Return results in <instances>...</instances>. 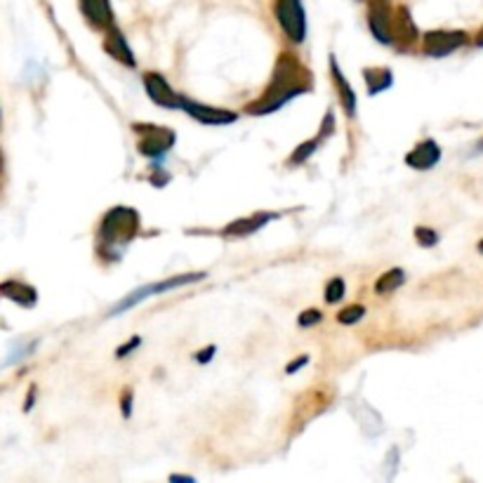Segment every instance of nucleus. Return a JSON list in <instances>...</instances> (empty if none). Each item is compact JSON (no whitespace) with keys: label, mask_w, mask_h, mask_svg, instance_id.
Masks as SVG:
<instances>
[{"label":"nucleus","mask_w":483,"mask_h":483,"mask_svg":"<svg viewBox=\"0 0 483 483\" xmlns=\"http://www.w3.org/2000/svg\"><path fill=\"white\" fill-rule=\"evenodd\" d=\"M311 86H314V78H311L305 64L297 62L293 55H281L277 62V69H274V78L267 86L265 95L257 102L247 104L246 111L250 116L274 114L281 106H286L290 99L309 93Z\"/></svg>","instance_id":"obj_1"},{"label":"nucleus","mask_w":483,"mask_h":483,"mask_svg":"<svg viewBox=\"0 0 483 483\" xmlns=\"http://www.w3.org/2000/svg\"><path fill=\"white\" fill-rule=\"evenodd\" d=\"M137 231H139L137 210L118 206L104 215L102 225H99L97 231L99 246H102V250L109 255V257L118 259V255L123 253V247H127V243H133V238L137 236Z\"/></svg>","instance_id":"obj_2"},{"label":"nucleus","mask_w":483,"mask_h":483,"mask_svg":"<svg viewBox=\"0 0 483 483\" xmlns=\"http://www.w3.org/2000/svg\"><path fill=\"white\" fill-rule=\"evenodd\" d=\"M203 278H206V271H196V274H177V277H170L166 278V281L142 286V288L127 293L121 302H116V305L111 307L109 317H121V314H126L127 309H133V307H137L139 302H145L146 297L170 293V290H177L182 288V286H189V283H198L203 281Z\"/></svg>","instance_id":"obj_3"},{"label":"nucleus","mask_w":483,"mask_h":483,"mask_svg":"<svg viewBox=\"0 0 483 483\" xmlns=\"http://www.w3.org/2000/svg\"><path fill=\"white\" fill-rule=\"evenodd\" d=\"M135 133L139 135L137 151L146 158L161 161L167 151L173 149L177 142V135L173 130H167L163 126H154V123H135Z\"/></svg>","instance_id":"obj_4"},{"label":"nucleus","mask_w":483,"mask_h":483,"mask_svg":"<svg viewBox=\"0 0 483 483\" xmlns=\"http://www.w3.org/2000/svg\"><path fill=\"white\" fill-rule=\"evenodd\" d=\"M277 19L283 34L288 35L295 45H302L307 38V15L302 0H277Z\"/></svg>","instance_id":"obj_5"},{"label":"nucleus","mask_w":483,"mask_h":483,"mask_svg":"<svg viewBox=\"0 0 483 483\" xmlns=\"http://www.w3.org/2000/svg\"><path fill=\"white\" fill-rule=\"evenodd\" d=\"M467 43H469V35H467V31L441 29V31H427L425 41H422V47H425L427 57L441 59V57H448V55H453L455 50L465 47Z\"/></svg>","instance_id":"obj_6"},{"label":"nucleus","mask_w":483,"mask_h":483,"mask_svg":"<svg viewBox=\"0 0 483 483\" xmlns=\"http://www.w3.org/2000/svg\"><path fill=\"white\" fill-rule=\"evenodd\" d=\"M179 109L186 111V114L194 118V121H198L201 126H231V123H236L238 114H234V111H226V109H217V106H210V104H201V102H194V99L189 97H179Z\"/></svg>","instance_id":"obj_7"},{"label":"nucleus","mask_w":483,"mask_h":483,"mask_svg":"<svg viewBox=\"0 0 483 483\" xmlns=\"http://www.w3.org/2000/svg\"><path fill=\"white\" fill-rule=\"evenodd\" d=\"M391 3L389 0H370L368 10V26L370 34L382 45L394 43V31H391Z\"/></svg>","instance_id":"obj_8"},{"label":"nucleus","mask_w":483,"mask_h":483,"mask_svg":"<svg viewBox=\"0 0 483 483\" xmlns=\"http://www.w3.org/2000/svg\"><path fill=\"white\" fill-rule=\"evenodd\" d=\"M145 90L154 104H158L161 109H179V97L170 87V83L163 78L161 74H146L145 75Z\"/></svg>","instance_id":"obj_9"},{"label":"nucleus","mask_w":483,"mask_h":483,"mask_svg":"<svg viewBox=\"0 0 483 483\" xmlns=\"http://www.w3.org/2000/svg\"><path fill=\"white\" fill-rule=\"evenodd\" d=\"M441 146L437 145V139H425L420 145L415 146L408 156H406V166L413 167V170H432L441 163Z\"/></svg>","instance_id":"obj_10"},{"label":"nucleus","mask_w":483,"mask_h":483,"mask_svg":"<svg viewBox=\"0 0 483 483\" xmlns=\"http://www.w3.org/2000/svg\"><path fill=\"white\" fill-rule=\"evenodd\" d=\"M271 219H278V215L277 213H257V215H250V217L234 219L231 225H226L225 229H222V234H225L226 238L253 236V234H257V231L262 229V226L269 225Z\"/></svg>","instance_id":"obj_11"},{"label":"nucleus","mask_w":483,"mask_h":483,"mask_svg":"<svg viewBox=\"0 0 483 483\" xmlns=\"http://www.w3.org/2000/svg\"><path fill=\"white\" fill-rule=\"evenodd\" d=\"M106 31H109L106 41H104V50H106V55L114 57L118 64H123V66H127V69H137V59H135L133 50L127 45L126 35H123L118 29H114V26Z\"/></svg>","instance_id":"obj_12"},{"label":"nucleus","mask_w":483,"mask_h":483,"mask_svg":"<svg viewBox=\"0 0 483 483\" xmlns=\"http://www.w3.org/2000/svg\"><path fill=\"white\" fill-rule=\"evenodd\" d=\"M81 12L95 29L114 26V10H111L109 0H81Z\"/></svg>","instance_id":"obj_13"},{"label":"nucleus","mask_w":483,"mask_h":483,"mask_svg":"<svg viewBox=\"0 0 483 483\" xmlns=\"http://www.w3.org/2000/svg\"><path fill=\"white\" fill-rule=\"evenodd\" d=\"M330 74H333V81H335V87H337L342 109H345V114L349 116V118H354V116H357V93H354V87L349 86V81H347L342 69H339L335 55H330Z\"/></svg>","instance_id":"obj_14"},{"label":"nucleus","mask_w":483,"mask_h":483,"mask_svg":"<svg viewBox=\"0 0 483 483\" xmlns=\"http://www.w3.org/2000/svg\"><path fill=\"white\" fill-rule=\"evenodd\" d=\"M0 295L12 299V302H17L19 307H26V309L35 307V302H38V293H35V288H31V286H26V283L22 281L0 283Z\"/></svg>","instance_id":"obj_15"},{"label":"nucleus","mask_w":483,"mask_h":483,"mask_svg":"<svg viewBox=\"0 0 483 483\" xmlns=\"http://www.w3.org/2000/svg\"><path fill=\"white\" fill-rule=\"evenodd\" d=\"M391 31H394V43H397L398 47H403V50L415 43V38H418V29H415L413 17H410V12L406 10V7L398 10L397 22L391 24Z\"/></svg>","instance_id":"obj_16"},{"label":"nucleus","mask_w":483,"mask_h":483,"mask_svg":"<svg viewBox=\"0 0 483 483\" xmlns=\"http://www.w3.org/2000/svg\"><path fill=\"white\" fill-rule=\"evenodd\" d=\"M363 81L368 86L370 95H380L385 90H389L394 86V74L385 66H377V69H366L363 71Z\"/></svg>","instance_id":"obj_17"},{"label":"nucleus","mask_w":483,"mask_h":483,"mask_svg":"<svg viewBox=\"0 0 483 483\" xmlns=\"http://www.w3.org/2000/svg\"><path fill=\"white\" fill-rule=\"evenodd\" d=\"M406 283V271L403 269H389L385 271L377 281H375V293L377 295H391L397 293Z\"/></svg>","instance_id":"obj_18"},{"label":"nucleus","mask_w":483,"mask_h":483,"mask_svg":"<svg viewBox=\"0 0 483 483\" xmlns=\"http://www.w3.org/2000/svg\"><path fill=\"white\" fill-rule=\"evenodd\" d=\"M323 135H318V137H314V139H309V142H305V145H299L297 149L293 151V156H290V166H302V163H307L311 158V154H314V151L318 149V146H321V142H323Z\"/></svg>","instance_id":"obj_19"},{"label":"nucleus","mask_w":483,"mask_h":483,"mask_svg":"<svg viewBox=\"0 0 483 483\" xmlns=\"http://www.w3.org/2000/svg\"><path fill=\"white\" fill-rule=\"evenodd\" d=\"M345 293H347L345 281L339 277L330 278L328 286H326V302H328V305H335V302H339V299L345 297Z\"/></svg>","instance_id":"obj_20"},{"label":"nucleus","mask_w":483,"mask_h":483,"mask_svg":"<svg viewBox=\"0 0 483 483\" xmlns=\"http://www.w3.org/2000/svg\"><path fill=\"white\" fill-rule=\"evenodd\" d=\"M363 314H366V307L351 305V307H347V309L339 311V314H337V321L342 323V326H354V323L361 321Z\"/></svg>","instance_id":"obj_21"},{"label":"nucleus","mask_w":483,"mask_h":483,"mask_svg":"<svg viewBox=\"0 0 483 483\" xmlns=\"http://www.w3.org/2000/svg\"><path fill=\"white\" fill-rule=\"evenodd\" d=\"M415 241H418V246L420 247H434L438 246V234L434 229H429V226H418L415 229Z\"/></svg>","instance_id":"obj_22"},{"label":"nucleus","mask_w":483,"mask_h":483,"mask_svg":"<svg viewBox=\"0 0 483 483\" xmlns=\"http://www.w3.org/2000/svg\"><path fill=\"white\" fill-rule=\"evenodd\" d=\"M321 318H323V314L318 309H307V311H302V314H299L297 326L299 328H311V326H317Z\"/></svg>","instance_id":"obj_23"},{"label":"nucleus","mask_w":483,"mask_h":483,"mask_svg":"<svg viewBox=\"0 0 483 483\" xmlns=\"http://www.w3.org/2000/svg\"><path fill=\"white\" fill-rule=\"evenodd\" d=\"M139 345H142V337H133V339H130V342H127V345L118 347V351H116V357H118V358H126L127 354H133V349H137Z\"/></svg>","instance_id":"obj_24"},{"label":"nucleus","mask_w":483,"mask_h":483,"mask_svg":"<svg viewBox=\"0 0 483 483\" xmlns=\"http://www.w3.org/2000/svg\"><path fill=\"white\" fill-rule=\"evenodd\" d=\"M307 363H309V357H299V358H295L293 363H288V368H286V373H288V375L297 373L299 368H305Z\"/></svg>","instance_id":"obj_25"},{"label":"nucleus","mask_w":483,"mask_h":483,"mask_svg":"<svg viewBox=\"0 0 483 483\" xmlns=\"http://www.w3.org/2000/svg\"><path fill=\"white\" fill-rule=\"evenodd\" d=\"M215 351H217V349H215L213 345L206 347V349H201V351H198V354H196V361H198V363H207V361H210V358L215 357Z\"/></svg>","instance_id":"obj_26"},{"label":"nucleus","mask_w":483,"mask_h":483,"mask_svg":"<svg viewBox=\"0 0 483 483\" xmlns=\"http://www.w3.org/2000/svg\"><path fill=\"white\" fill-rule=\"evenodd\" d=\"M130 406H133V394H130V391H126V394H123V415H126V418H130V415H133V408H130Z\"/></svg>","instance_id":"obj_27"},{"label":"nucleus","mask_w":483,"mask_h":483,"mask_svg":"<svg viewBox=\"0 0 483 483\" xmlns=\"http://www.w3.org/2000/svg\"><path fill=\"white\" fill-rule=\"evenodd\" d=\"M483 154V137L478 139L477 145H474V149L469 151V158H477V156H481Z\"/></svg>","instance_id":"obj_28"},{"label":"nucleus","mask_w":483,"mask_h":483,"mask_svg":"<svg viewBox=\"0 0 483 483\" xmlns=\"http://www.w3.org/2000/svg\"><path fill=\"white\" fill-rule=\"evenodd\" d=\"M170 481H185V483H194V477H177V474H175V477H170Z\"/></svg>","instance_id":"obj_29"},{"label":"nucleus","mask_w":483,"mask_h":483,"mask_svg":"<svg viewBox=\"0 0 483 483\" xmlns=\"http://www.w3.org/2000/svg\"><path fill=\"white\" fill-rule=\"evenodd\" d=\"M477 47H483V29H481V34H478V38H477Z\"/></svg>","instance_id":"obj_30"},{"label":"nucleus","mask_w":483,"mask_h":483,"mask_svg":"<svg viewBox=\"0 0 483 483\" xmlns=\"http://www.w3.org/2000/svg\"><path fill=\"white\" fill-rule=\"evenodd\" d=\"M477 250H478V253H481V255H483V238H481V241H478V243H477Z\"/></svg>","instance_id":"obj_31"}]
</instances>
